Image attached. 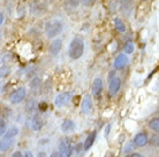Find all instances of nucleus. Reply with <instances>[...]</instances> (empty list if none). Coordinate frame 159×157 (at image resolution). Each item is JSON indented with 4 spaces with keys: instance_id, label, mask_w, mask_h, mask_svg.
<instances>
[{
    "instance_id": "423d86ee",
    "label": "nucleus",
    "mask_w": 159,
    "mask_h": 157,
    "mask_svg": "<svg viewBox=\"0 0 159 157\" xmlns=\"http://www.w3.org/2000/svg\"><path fill=\"white\" fill-rule=\"evenodd\" d=\"M81 109L84 115H89L92 110V98L90 94H87L83 96L82 103H81Z\"/></svg>"
},
{
    "instance_id": "72a5a7b5",
    "label": "nucleus",
    "mask_w": 159,
    "mask_h": 157,
    "mask_svg": "<svg viewBox=\"0 0 159 157\" xmlns=\"http://www.w3.org/2000/svg\"><path fill=\"white\" fill-rule=\"evenodd\" d=\"M158 114H159V109H158Z\"/></svg>"
},
{
    "instance_id": "7ed1b4c3",
    "label": "nucleus",
    "mask_w": 159,
    "mask_h": 157,
    "mask_svg": "<svg viewBox=\"0 0 159 157\" xmlns=\"http://www.w3.org/2000/svg\"><path fill=\"white\" fill-rule=\"evenodd\" d=\"M25 96H27V90L24 87H20L17 90L13 91L8 96V100L12 104H19L25 99Z\"/></svg>"
},
{
    "instance_id": "5701e85b",
    "label": "nucleus",
    "mask_w": 159,
    "mask_h": 157,
    "mask_svg": "<svg viewBox=\"0 0 159 157\" xmlns=\"http://www.w3.org/2000/svg\"><path fill=\"white\" fill-rule=\"evenodd\" d=\"M66 2L68 4V6L72 8H76L80 5L81 0H66Z\"/></svg>"
},
{
    "instance_id": "2f4dec72",
    "label": "nucleus",
    "mask_w": 159,
    "mask_h": 157,
    "mask_svg": "<svg viewBox=\"0 0 159 157\" xmlns=\"http://www.w3.org/2000/svg\"><path fill=\"white\" fill-rule=\"evenodd\" d=\"M38 157H45V153H39L38 154Z\"/></svg>"
},
{
    "instance_id": "cd10ccee",
    "label": "nucleus",
    "mask_w": 159,
    "mask_h": 157,
    "mask_svg": "<svg viewBox=\"0 0 159 157\" xmlns=\"http://www.w3.org/2000/svg\"><path fill=\"white\" fill-rule=\"evenodd\" d=\"M50 157H62V156H61V154L59 151H54V153H52L50 155Z\"/></svg>"
},
{
    "instance_id": "c756f323",
    "label": "nucleus",
    "mask_w": 159,
    "mask_h": 157,
    "mask_svg": "<svg viewBox=\"0 0 159 157\" xmlns=\"http://www.w3.org/2000/svg\"><path fill=\"white\" fill-rule=\"evenodd\" d=\"M0 19H1V20H0V24L2 25V23H4V14H2V13H0Z\"/></svg>"
},
{
    "instance_id": "f8f14e48",
    "label": "nucleus",
    "mask_w": 159,
    "mask_h": 157,
    "mask_svg": "<svg viewBox=\"0 0 159 157\" xmlns=\"http://www.w3.org/2000/svg\"><path fill=\"white\" fill-rule=\"evenodd\" d=\"M149 142V139H148V135L143 132H139L135 135L134 138V145L136 147H144Z\"/></svg>"
},
{
    "instance_id": "4468645a",
    "label": "nucleus",
    "mask_w": 159,
    "mask_h": 157,
    "mask_svg": "<svg viewBox=\"0 0 159 157\" xmlns=\"http://www.w3.org/2000/svg\"><path fill=\"white\" fill-rule=\"evenodd\" d=\"M96 137H97V132H96V131L91 132V133L88 135L87 139H85V141H84V145H83L84 149L89 150L90 148H91L92 145H93V142H95V140H96Z\"/></svg>"
},
{
    "instance_id": "c85d7f7f",
    "label": "nucleus",
    "mask_w": 159,
    "mask_h": 157,
    "mask_svg": "<svg viewBox=\"0 0 159 157\" xmlns=\"http://www.w3.org/2000/svg\"><path fill=\"white\" fill-rule=\"evenodd\" d=\"M24 157H34V156H32L31 151H25V153H24Z\"/></svg>"
},
{
    "instance_id": "6e6552de",
    "label": "nucleus",
    "mask_w": 159,
    "mask_h": 157,
    "mask_svg": "<svg viewBox=\"0 0 159 157\" xmlns=\"http://www.w3.org/2000/svg\"><path fill=\"white\" fill-rule=\"evenodd\" d=\"M14 145V137H9V135H4L0 142V150L1 153H6Z\"/></svg>"
},
{
    "instance_id": "9d476101",
    "label": "nucleus",
    "mask_w": 159,
    "mask_h": 157,
    "mask_svg": "<svg viewBox=\"0 0 159 157\" xmlns=\"http://www.w3.org/2000/svg\"><path fill=\"white\" fill-rule=\"evenodd\" d=\"M91 92L93 96H99L103 92V80L102 78H96L92 83V87H91Z\"/></svg>"
},
{
    "instance_id": "a878e982",
    "label": "nucleus",
    "mask_w": 159,
    "mask_h": 157,
    "mask_svg": "<svg viewBox=\"0 0 159 157\" xmlns=\"http://www.w3.org/2000/svg\"><path fill=\"white\" fill-rule=\"evenodd\" d=\"M127 157H144V156L139 153H131V154H129Z\"/></svg>"
},
{
    "instance_id": "aec40b11",
    "label": "nucleus",
    "mask_w": 159,
    "mask_h": 157,
    "mask_svg": "<svg viewBox=\"0 0 159 157\" xmlns=\"http://www.w3.org/2000/svg\"><path fill=\"white\" fill-rule=\"evenodd\" d=\"M19 133V129L16 127V126H13V127H11L9 130L6 132V134L5 135H9V137H15L16 134Z\"/></svg>"
},
{
    "instance_id": "1a4fd4ad",
    "label": "nucleus",
    "mask_w": 159,
    "mask_h": 157,
    "mask_svg": "<svg viewBox=\"0 0 159 157\" xmlns=\"http://www.w3.org/2000/svg\"><path fill=\"white\" fill-rule=\"evenodd\" d=\"M128 64V56L126 54H120L118 55L114 60V64H113V67L116 70H122L123 68L126 67Z\"/></svg>"
},
{
    "instance_id": "bb28decb",
    "label": "nucleus",
    "mask_w": 159,
    "mask_h": 157,
    "mask_svg": "<svg viewBox=\"0 0 159 157\" xmlns=\"http://www.w3.org/2000/svg\"><path fill=\"white\" fill-rule=\"evenodd\" d=\"M11 157H24V155H22L21 151H15V153H13V155Z\"/></svg>"
},
{
    "instance_id": "7c9ffc66",
    "label": "nucleus",
    "mask_w": 159,
    "mask_h": 157,
    "mask_svg": "<svg viewBox=\"0 0 159 157\" xmlns=\"http://www.w3.org/2000/svg\"><path fill=\"white\" fill-rule=\"evenodd\" d=\"M45 108H46V104H45V103H43L42 106L39 104V109H44V110H45Z\"/></svg>"
},
{
    "instance_id": "0eeeda50",
    "label": "nucleus",
    "mask_w": 159,
    "mask_h": 157,
    "mask_svg": "<svg viewBox=\"0 0 159 157\" xmlns=\"http://www.w3.org/2000/svg\"><path fill=\"white\" fill-rule=\"evenodd\" d=\"M120 87H121V78H120V77L112 78L110 84H108V92H110V95L114 96V95L119 92Z\"/></svg>"
},
{
    "instance_id": "412c9836",
    "label": "nucleus",
    "mask_w": 159,
    "mask_h": 157,
    "mask_svg": "<svg viewBox=\"0 0 159 157\" xmlns=\"http://www.w3.org/2000/svg\"><path fill=\"white\" fill-rule=\"evenodd\" d=\"M7 132V129H6V123H5L4 118L0 121V135L1 137H4L5 134Z\"/></svg>"
},
{
    "instance_id": "a211bd4d",
    "label": "nucleus",
    "mask_w": 159,
    "mask_h": 157,
    "mask_svg": "<svg viewBox=\"0 0 159 157\" xmlns=\"http://www.w3.org/2000/svg\"><path fill=\"white\" fill-rule=\"evenodd\" d=\"M134 48H135V45L133 41H127V43L123 45V52L125 54H131L134 52Z\"/></svg>"
},
{
    "instance_id": "f257e3e1",
    "label": "nucleus",
    "mask_w": 159,
    "mask_h": 157,
    "mask_svg": "<svg viewBox=\"0 0 159 157\" xmlns=\"http://www.w3.org/2000/svg\"><path fill=\"white\" fill-rule=\"evenodd\" d=\"M84 53V41L82 38L75 37L69 44L68 55L72 60H79Z\"/></svg>"
},
{
    "instance_id": "6ab92c4d",
    "label": "nucleus",
    "mask_w": 159,
    "mask_h": 157,
    "mask_svg": "<svg viewBox=\"0 0 159 157\" xmlns=\"http://www.w3.org/2000/svg\"><path fill=\"white\" fill-rule=\"evenodd\" d=\"M149 142H150V145H152L153 147H159V134H153V135H151Z\"/></svg>"
},
{
    "instance_id": "ddd939ff",
    "label": "nucleus",
    "mask_w": 159,
    "mask_h": 157,
    "mask_svg": "<svg viewBox=\"0 0 159 157\" xmlns=\"http://www.w3.org/2000/svg\"><path fill=\"white\" fill-rule=\"evenodd\" d=\"M61 48H62V40L58 38V39H54L51 43L48 51H50V53H51L52 55H57V54H59V52L61 51Z\"/></svg>"
},
{
    "instance_id": "393cba45",
    "label": "nucleus",
    "mask_w": 159,
    "mask_h": 157,
    "mask_svg": "<svg viewBox=\"0 0 159 157\" xmlns=\"http://www.w3.org/2000/svg\"><path fill=\"white\" fill-rule=\"evenodd\" d=\"M131 146H134V145H133V142H129V143H128V145L126 146L127 148H126V149L123 150V151H125V153H128V151H130V150H133V148H134V147L131 148Z\"/></svg>"
},
{
    "instance_id": "b1692460",
    "label": "nucleus",
    "mask_w": 159,
    "mask_h": 157,
    "mask_svg": "<svg viewBox=\"0 0 159 157\" xmlns=\"http://www.w3.org/2000/svg\"><path fill=\"white\" fill-rule=\"evenodd\" d=\"M96 2V0H82V4L84 6H92Z\"/></svg>"
},
{
    "instance_id": "9b49d317",
    "label": "nucleus",
    "mask_w": 159,
    "mask_h": 157,
    "mask_svg": "<svg viewBox=\"0 0 159 157\" xmlns=\"http://www.w3.org/2000/svg\"><path fill=\"white\" fill-rule=\"evenodd\" d=\"M75 129H76V124L72 119H66V121H64L62 124H61V131L66 134L74 132Z\"/></svg>"
},
{
    "instance_id": "39448f33",
    "label": "nucleus",
    "mask_w": 159,
    "mask_h": 157,
    "mask_svg": "<svg viewBox=\"0 0 159 157\" xmlns=\"http://www.w3.org/2000/svg\"><path fill=\"white\" fill-rule=\"evenodd\" d=\"M59 153L62 157H70L73 154V147L68 140H62L59 143Z\"/></svg>"
},
{
    "instance_id": "f3484780",
    "label": "nucleus",
    "mask_w": 159,
    "mask_h": 157,
    "mask_svg": "<svg viewBox=\"0 0 159 157\" xmlns=\"http://www.w3.org/2000/svg\"><path fill=\"white\" fill-rule=\"evenodd\" d=\"M114 27H116V29L119 32L126 31V25H125V23H123V21L121 20V19H119V17L114 19Z\"/></svg>"
},
{
    "instance_id": "f03ea898",
    "label": "nucleus",
    "mask_w": 159,
    "mask_h": 157,
    "mask_svg": "<svg viewBox=\"0 0 159 157\" xmlns=\"http://www.w3.org/2000/svg\"><path fill=\"white\" fill-rule=\"evenodd\" d=\"M62 32V22L58 19L50 20L45 23V33L48 38H56Z\"/></svg>"
},
{
    "instance_id": "473e14b6",
    "label": "nucleus",
    "mask_w": 159,
    "mask_h": 157,
    "mask_svg": "<svg viewBox=\"0 0 159 157\" xmlns=\"http://www.w3.org/2000/svg\"><path fill=\"white\" fill-rule=\"evenodd\" d=\"M143 1H148V0H143Z\"/></svg>"
},
{
    "instance_id": "dca6fc26",
    "label": "nucleus",
    "mask_w": 159,
    "mask_h": 157,
    "mask_svg": "<svg viewBox=\"0 0 159 157\" xmlns=\"http://www.w3.org/2000/svg\"><path fill=\"white\" fill-rule=\"evenodd\" d=\"M149 127L155 133H159V117L152 118L151 121L149 122Z\"/></svg>"
},
{
    "instance_id": "4be33fe9",
    "label": "nucleus",
    "mask_w": 159,
    "mask_h": 157,
    "mask_svg": "<svg viewBox=\"0 0 159 157\" xmlns=\"http://www.w3.org/2000/svg\"><path fill=\"white\" fill-rule=\"evenodd\" d=\"M39 86H40V79L39 78H35L31 83H30V87H31L34 91L37 90Z\"/></svg>"
},
{
    "instance_id": "2eb2a0df",
    "label": "nucleus",
    "mask_w": 159,
    "mask_h": 157,
    "mask_svg": "<svg viewBox=\"0 0 159 157\" xmlns=\"http://www.w3.org/2000/svg\"><path fill=\"white\" fill-rule=\"evenodd\" d=\"M42 126H43V122H42V119H40L38 116H35V117L32 118L31 121V127L34 131H39L42 129Z\"/></svg>"
},
{
    "instance_id": "20e7f679",
    "label": "nucleus",
    "mask_w": 159,
    "mask_h": 157,
    "mask_svg": "<svg viewBox=\"0 0 159 157\" xmlns=\"http://www.w3.org/2000/svg\"><path fill=\"white\" fill-rule=\"evenodd\" d=\"M73 94L70 92H64V93H60L56 96L54 99V106L57 108H62L66 104H68V102L70 101Z\"/></svg>"
}]
</instances>
